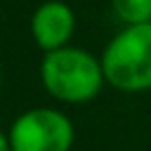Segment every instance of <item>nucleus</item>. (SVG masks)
I'll return each mask as SVG.
<instances>
[{"mask_svg":"<svg viewBox=\"0 0 151 151\" xmlns=\"http://www.w3.org/2000/svg\"><path fill=\"white\" fill-rule=\"evenodd\" d=\"M12 151H71L76 127L71 118L52 106H38L19 113L7 130Z\"/></svg>","mask_w":151,"mask_h":151,"instance_id":"nucleus-3","label":"nucleus"},{"mask_svg":"<svg viewBox=\"0 0 151 151\" xmlns=\"http://www.w3.org/2000/svg\"><path fill=\"white\" fill-rule=\"evenodd\" d=\"M0 80H2V64H0Z\"/></svg>","mask_w":151,"mask_h":151,"instance_id":"nucleus-7","label":"nucleus"},{"mask_svg":"<svg viewBox=\"0 0 151 151\" xmlns=\"http://www.w3.org/2000/svg\"><path fill=\"white\" fill-rule=\"evenodd\" d=\"M0 151H12L9 149V139H7V132L0 130Z\"/></svg>","mask_w":151,"mask_h":151,"instance_id":"nucleus-6","label":"nucleus"},{"mask_svg":"<svg viewBox=\"0 0 151 151\" xmlns=\"http://www.w3.org/2000/svg\"><path fill=\"white\" fill-rule=\"evenodd\" d=\"M111 7L125 26L151 21V0H111Z\"/></svg>","mask_w":151,"mask_h":151,"instance_id":"nucleus-5","label":"nucleus"},{"mask_svg":"<svg viewBox=\"0 0 151 151\" xmlns=\"http://www.w3.org/2000/svg\"><path fill=\"white\" fill-rule=\"evenodd\" d=\"M40 80L47 94L64 104L92 101L106 83L101 59L71 45L45 52L40 61Z\"/></svg>","mask_w":151,"mask_h":151,"instance_id":"nucleus-1","label":"nucleus"},{"mask_svg":"<svg viewBox=\"0 0 151 151\" xmlns=\"http://www.w3.org/2000/svg\"><path fill=\"white\" fill-rule=\"evenodd\" d=\"M76 31V14L61 0L42 2L31 17V35L42 52L66 47Z\"/></svg>","mask_w":151,"mask_h":151,"instance_id":"nucleus-4","label":"nucleus"},{"mask_svg":"<svg viewBox=\"0 0 151 151\" xmlns=\"http://www.w3.org/2000/svg\"><path fill=\"white\" fill-rule=\"evenodd\" d=\"M99 59L111 87L130 94L151 90V21L125 26Z\"/></svg>","mask_w":151,"mask_h":151,"instance_id":"nucleus-2","label":"nucleus"}]
</instances>
